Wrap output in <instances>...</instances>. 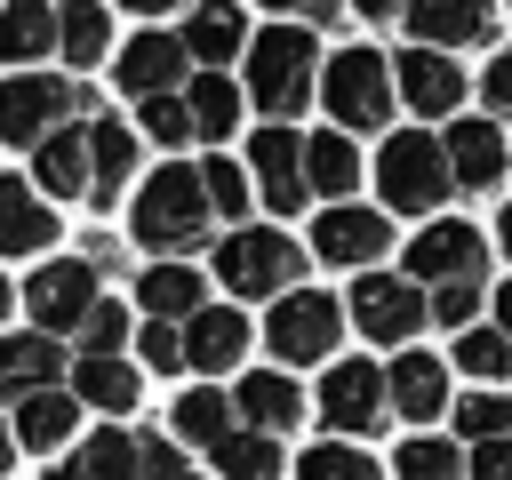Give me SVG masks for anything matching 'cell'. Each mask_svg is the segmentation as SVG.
I'll return each instance as SVG.
<instances>
[{
    "label": "cell",
    "instance_id": "cell-24",
    "mask_svg": "<svg viewBox=\"0 0 512 480\" xmlns=\"http://www.w3.org/2000/svg\"><path fill=\"white\" fill-rule=\"evenodd\" d=\"M40 192H56V200L96 192V152H88V128H56V136L40 144Z\"/></svg>",
    "mask_w": 512,
    "mask_h": 480
},
{
    "label": "cell",
    "instance_id": "cell-43",
    "mask_svg": "<svg viewBox=\"0 0 512 480\" xmlns=\"http://www.w3.org/2000/svg\"><path fill=\"white\" fill-rule=\"evenodd\" d=\"M80 344H88V360H112V352L128 344V312H120V304H96L88 328H80Z\"/></svg>",
    "mask_w": 512,
    "mask_h": 480
},
{
    "label": "cell",
    "instance_id": "cell-32",
    "mask_svg": "<svg viewBox=\"0 0 512 480\" xmlns=\"http://www.w3.org/2000/svg\"><path fill=\"white\" fill-rule=\"evenodd\" d=\"M240 424H232V400L224 392H184L176 400V440H192V448H224Z\"/></svg>",
    "mask_w": 512,
    "mask_h": 480
},
{
    "label": "cell",
    "instance_id": "cell-38",
    "mask_svg": "<svg viewBox=\"0 0 512 480\" xmlns=\"http://www.w3.org/2000/svg\"><path fill=\"white\" fill-rule=\"evenodd\" d=\"M456 432L480 448V440H504L512 432V400L504 392H456Z\"/></svg>",
    "mask_w": 512,
    "mask_h": 480
},
{
    "label": "cell",
    "instance_id": "cell-36",
    "mask_svg": "<svg viewBox=\"0 0 512 480\" xmlns=\"http://www.w3.org/2000/svg\"><path fill=\"white\" fill-rule=\"evenodd\" d=\"M88 152H96V200H120L128 160H136V136L120 120H88Z\"/></svg>",
    "mask_w": 512,
    "mask_h": 480
},
{
    "label": "cell",
    "instance_id": "cell-17",
    "mask_svg": "<svg viewBox=\"0 0 512 480\" xmlns=\"http://www.w3.org/2000/svg\"><path fill=\"white\" fill-rule=\"evenodd\" d=\"M184 64H192V48H184L176 32H144V40L120 48V72H112V80L144 104V96H168V88L184 80Z\"/></svg>",
    "mask_w": 512,
    "mask_h": 480
},
{
    "label": "cell",
    "instance_id": "cell-9",
    "mask_svg": "<svg viewBox=\"0 0 512 480\" xmlns=\"http://www.w3.org/2000/svg\"><path fill=\"white\" fill-rule=\"evenodd\" d=\"M488 248H480V224L464 216H432L416 240H408V280L416 288H448V280H480Z\"/></svg>",
    "mask_w": 512,
    "mask_h": 480
},
{
    "label": "cell",
    "instance_id": "cell-20",
    "mask_svg": "<svg viewBox=\"0 0 512 480\" xmlns=\"http://www.w3.org/2000/svg\"><path fill=\"white\" fill-rule=\"evenodd\" d=\"M232 408L248 416V432H272V440H280V432L304 416V392H296V376H288V368H256V376H240Z\"/></svg>",
    "mask_w": 512,
    "mask_h": 480
},
{
    "label": "cell",
    "instance_id": "cell-25",
    "mask_svg": "<svg viewBox=\"0 0 512 480\" xmlns=\"http://www.w3.org/2000/svg\"><path fill=\"white\" fill-rule=\"evenodd\" d=\"M184 48H192L208 72H224V64L248 48V16H240L232 0H200V8H192V32H184Z\"/></svg>",
    "mask_w": 512,
    "mask_h": 480
},
{
    "label": "cell",
    "instance_id": "cell-49",
    "mask_svg": "<svg viewBox=\"0 0 512 480\" xmlns=\"http://www.w3.org/2000/svg\"><path fill=\"white\" fill-rule=\"evenodd\" d=\"M488 320H496V328H504V336H512V280H504V288H496V304H488Z\"/></svg>",
    "mask_w": 512,
    "mask_h": 480
},
{
    "label": "cell",
    "instance_id": "cell-31",
    "mask_svg": "<svg viewBox=\"0 0 512 480\" xmlns=\"http://www.w3.org/2000/svg\"><path fill=\"white\" fill-rule=\"evenodd\" d=\"M208 456H216V480H280V464H288L272 432H232V440L208 448Z\"/></svg>",
    "mask_w": 512,
    "mask_h": 480
},
{
    "label": "cell",
    "instance_id": "cell-28",
    "mask_svg": "<svg viewBox=\"0 0 512 480\" xmlns=\"http://www.w3.org/2000/svg\"><path fill=\"white\" fill-rule=\"evenodd\" d=\"M48 48H56V8H40V0L0 8V64H32Z\"/></svg>",
    "mask_w": 512,
    "mask_h": 480
},
{
    "label": "cell",
    "instance_id": "cell-3",
    "mask_svg": "<svg viewBox=\"0 0 512 480\" xmlns=\"http://www.w3.org/2000/svg\"><path fill=\"white\" fill-rule=\"evenodd\" d=\"M376 192L392 216H440L456 200V168H448V136H384V160H376Z\"/></svg>",
    "mask_w": 512,
    "mask_h": 480
},
{
    "label": "cell",
    "instance_id": "cell-1",
    "mask_svg": "<svg viewBox=\"0 0 512 480\" xmlns=\"http://www.w3.org/2000/svg\"><path fill=\"white\" fill-rule=\"evenodd\" d=\"M248 96L256 112H272V128H288V112H304L320 96V40L304 24H272L248 40Z\"/></svg>",
    "mask_w": 512,
    "mask_h": 480
},
{
    "label": "cell",
    "instance_id": "cell-44",
    "mask_svg": "<svg viewBox=\"0 0 512 480\" xmlns=\"http://www.w3.org/2000/svg\"><path fill=\"white\" fill-rule=\"evenodd\" d=\"M480 104H488V120H512V48L488 56V72H480Z\"/></svg>",
    "mask_w": 512,
    "mask_h": 480
},
{
    "label": "cell",
    "instance_id": "cell-5",
    "mask_svg": "<svg viewBox=\"0 0 512 480\" xmlns=\"http://www.w3.org/2000/svg\"><path fill=\"white\" fill-rule=\"evenodd\" d=\"M296 272H304V248L288 240V232H272V224H240V232H224V248H216V280L232 288V296H288L296 288Z\"/></svg>",
    "mask_w": 512,
    "mask_h": 480
},
{
    "label": "cell",
    "instance_id": "cell-47",
    "mask_svg": "<svg viewBox=\"0 0 512 480\" xmlns=\"http://www.w3.org/2000/svg\"><path fill=\"white\" fill-rule=\"evenodd\" d=\"M256 8H288V16H312V24H328V16H344L336 0H256Z\"/></svg>",
    "mask_w": 512,
    "mask_h": 480
},
{
    "label": "cell",
    "instance_id": "cell-53",
    "mask_svg": "<svg viewBox=\"0 0 512 480\" xmlns=\"http://www.w3.org/2000/svg\"><path fill=\"white\" fill-rule=\"evenodd\" d=\"M0 312H8V288H0Z\"/></svg>",
    "mask_w": 512,
    "mask_h": 480
},
{
    "label": "cell",
    "instance_id": "cell-19",
    "mask_svg": "<svg viewBox=\"0 0 512 480\" xmlns=\"http://www.w3.org/2000/svg\"><path fill=\"white\" fill-rule=\"evenodd\" d=\"M384 384H392V416H408V424H432L440 408H456L448 368H440L432 352H400V360L384 368Z\"/></svg>",
    "mask_w": 512,
    "mask_h": 480
},
{
    "label": "cell",
    "instance_id": "cell-37",
    "mask_svg": "<svg viewBox=\"0 0 512 480\" xmlns=\"http://www.w3.org/2000/svg\"><path fill=\"white\" fill-rule=\"evenodd\" d=\"M296 480H384V472H376V456H360L352 440H320V448L296 456Z\"/></svg>",
    "mask_w": 512,
    "mask_h": 480
},
{
    "label": "cell",
    "instance_id": "cell-29",
    "mask_svg": "<svg viewBox=\"0 0 512 480\" xmlns=\"http://www.w3.org/2000/svg\"><path fill=\"white\" fill-rule=\"evenodd\" d=\"M72 424H80V400H72V392H32V400L16 408V440H24V448H64Z\"/></svg>",
    "mask_w": 512,
    "mask_h": 480
},
{
    "label": "cell",
    "instance_id": "cell-35",
    "mask_svg": "<svg viewBox=\"0 0 512 480\" xmlns=\"http://www.w3.org/2000/svg\"><path fill=\"white\" fill-rule=\"evenodd\" d=\"M184 104H192V128H200V136H232V128H240V88H232L224 72H192V96H184Z\"/></svg>",
    "mask_w": 512,
    "mask_h": 480
},
{
    "label": "cell",
    "instance_id": "cell-7",
    "mask_svg": "<svg viewBox=\"0 0 512 480\" xmlns=\"http://www.w3.org/2000/svg\"><path fill=\"white\" fill-rule=\"evenodd\" d=\"M424 320H432V296H424L408 272H360V280H352V328H360V336L408 344Z\"/></svg>",
    "mask_w": 512,
    "mask_h": 480
},
{
    "label": "cell",
    "instance_id": "cell-42",
    "mask_svg": "<svg viewBox=\"0 0 512 480\" xmlns=\"http://www.w3.org/2000/svg\"><path fill=\"white\" fill-rule=\"evenodd\" d=\"M432 320H448L456 336L480 320V280H448V288H432Z\"/></svg>",
    "mask_w": 512,
    "mask_h": 480
},
{
    "label": "cell",
    "instance_id": "cell-48",
    "mask_svg": "<svg viewBox=\"0 0 512 480\" xmlns=\"http://www.w3.org/2000/svg\"><path fill=\"white\" fill-rule=\"evenodd\" d=\"M352 8H360V16H376V24H384V16H408V0H352Z\"/></svg>",
    "mask_w": 512,
    "mask_h": 480
},
{
    "label": "cell",
    "instance_id": "cell-22",
    "mask_svg": "<svg viewBox=\"0 0 512 480\" xmlns=\"http://www.w3.org/2000/svg\"><path fill=\"white\" fill-rule=\"evenodd\" d=\"M48 240H56V216H48V200H40L32 184L0 176V256H32V248H48Z\"/></svg>",
    "mask_w": 512,
    "mask_h": 480
},
{
    "label": "cell",
    "instance_id": "cell-14",
    "mask_svg": "<svg viewBox=\"0 0 512 480\" xmlns=\"http://www.w3.org/2000/svg\"><path fill=\"white\" fill-rule=\"evenodd\" d=\"M384 248H392V216H384V208L344 200V208H328V216L312 224V256H320V264H384Z\"/></svg>",
    "mask_w": 512,
    "mask_h": 480
},
{
    "label": "cell",
    "instance_id": "cell-4",
    "mask_svg": "<svg viewBox=\"0 0 512 480\" xmlns=\"http://www.w3.org/2000/svg\"><path fill=\"white\" fill-rule=\"evenodd\" d=\"M392 96H400V80H392V64H384L376 48H336L328 72H320V104H328V120L352 128V136H376V128L392 120Z\"/></svg>",
    "mask_w": 512,
    "mask_h": 480
},
{
    "label": "cell",
    "instance_id": "cell-6",
    "mask_svg": "<svg viewBox=\"0 0 512 480\" xmlns=\"http://www.w3.org/2000/svg\"><path fill=\"white\" fill-rule=\"evenodd\" d=\"M336 336H344V304L328 288H288L264 320V344L280 368H304V360H336Z\"/></svg>",
    "mask_w": 512,
    "mask_h": 480
},
{
    "label": "cell",
    "instance_id": "cell-13",
    "mask_svg": "<svg viewBox=\"0 0 512 480\" xmlns=\"http://www.w3.org/2000/svg\"><path fill=\"white\" fill-rule=\"evenodd\" d=\"M248 160H256V200H264L272 216H296V208L312 200V176H304V136H288V128H256Z\"/></svg>",
    "mask_w": 512,
    "mask_h": 480
},
{
    "label": "cell",
    "instance_id": "cell-52",
    "mask_svg": "<svg viewBox=\"0 0 512 480\" xmlns=\"http://www.w3.org/2000/svg\"><path fill=\"white\" fill-rule=\"evenodd\" d=\"M0 472H8V432H0Z\"/></svg>",
    "mask_w": 512,
    "mask_h": 480
},
{
    "label": "cell",
    "instance_id": "cell-51",
    "mask_svg": "<svg viewBox=\"0 0 512 480\" xmlns=\"http://www.w3.org/2000/svg\"><path fill=\"white\" fill-rule=\"evenodd\" d=\"M496 240H504V256H512V200H504V216H496Z\"/></svg>",
    "mask_w": 512,
    "mask_h": 480
},
{
    "label": "cell",
    "instance_id": "cell-40",
    "mask_svg": "<svg viewBox=\"0 0 512 480\" xmlns=\"http://www.w3.org/2000/svg\"><path fill=\"white\" fill-rule=\"evenodd\" d=\"M144 136L152 144H192L200 128H192V104L184 96H144Z\"/></svg>",
    "mask_w": 512,
    "mask_h": 480
},
{
    "label": "cell",
    "instance_id": "cell-27",
    "mask_svg": "<svg viewBox=\"0 0 512 480\" xmlns=\"http://www.w3.org/2000/svg\"><path fill=\"white\" fill-rule=\"evenodd\" d=\"M136 304H144L152 320H192V312H200V272H192V264H152V272L136 280Z\"/></svg>",
    "mask_w": 512,
    "mask_h": 480
},
{
    "label": "cell",
    "instance_id": "cell-46",
    "mask_svg": "<svg viewBox=\"0 0 512 480\" xmlns=\"http://www.w3.org/2000/svg\"><path fill=\"white\" fill-rule=\"evenodd\" d=\"M144 360H152V368H184V328H168V320L144 328Z\"/></svg>",
    "mask_w": 512,
    "mask_h": 480
},
{
    "label": "cell",
    "instance_id": "cell-12",
    "mask_svg": "<svg viewBox=\"0 0 512 480\" xmlns=\"http://www.w3.org/2000/svg\"><path fill=\"white\" fill-rule=\"evenodd\" d=\"M392 80H400V104H408L416 120L456 112V104H464V88H472V72H464L448 48H400V56H392Z\"/></svg>",
    "mask_w": 512,
    "mask_h": 480
},
{
    "label": "cell",
    "instance_id": "cell-11",
    "mask_svg": "<svg viewBox=\"0 0 512 480\" xmlns=\"http://www.w3.org/2000/svg\"><path fill=\"white\" fill-rule=\"evenodd\" d=\"M24 304H32L40 336H48V328H88V312L104 304V296H96V264H88V256H56V264H40L32 288H24Z\"/></svg>",
    "mask_w": 512,
    "mask_h": 480
},
{
    "label": "cell",
    "instance_id": "cell-10",
    "mask_svg": "<svg viewBox=\"0 0 512 480\" xmlns=\"http://www.w3.org/2000/svg\"><path fill=\"white\" fill-rule=\"evenodd\" d=\"M72 112V88L56 72H16L0 80V144H48Z\"/></svg>",
    "mask_w": 512,
    "mask_h": 480
},
{
    "label": "cell",
    "instance_id": "cell-33",
    "mask_svg": "<svg viewBox=\"0 0 512 480\" xmlns=\"http://www.w3.org/2000/svg\"><path fill=\"white\" fill-rule=\"evenodd\" d=\"M456 368H464L472 384H504V376H512V336H504L496 320H488V328L472 320V328L456 336Z\"/></svg>",
    "mask_w": 512,
    "mask_h": 480
},
{
    "label": "cell",
    "instance_id": "cell-50",
    "mask_svg": "<svg viewBox=\"0 0 512 480\" xmlns=\"http://www.w3.org/2000/svg\"><path fill=\"white\" fill-rule=\"evenodd\" d=\"M112 8H136V16H160V8H184V0H112Z\"/></svg>",
    "mask_w": 512,
    "mask_h": 480
},
{
    "label": "cell",
    "instance_id": "cell-8",
    "mask_svg": "<svg viewBox=\"0 0 512 480\" xmlns=\"http://www.w3.org/2000/svg\"><path fill=\"white\" fill-rule=\"evenodd\" d=\"M384 416H392L384 368H368V360H328V376H320V424H328L336 440H360V432H376Z\"/></svg>",
    "mask_w": 512,
    "mask_h": 480
},
{
    "label": "cell",
    "instance_id": "cell-30",
    "mask_svg": "<svg viewBox=\"0 0 512 480\" xmlns=\"http://www.w3.org/2000/svg\"><path fill=\"white\" fill-rule=\"evenodd\" d=\"M56 48H64V64H96V56L112 48V8L72 0V8L56 16Z\"/></svg>",
    "mask_w": 512,
    "mask_h": 480
},
{
    "label": "cell",
    "instance_id": "cell-26",
    "mask_svg": "<svg viewBox=\"0 0 512 480\" xmlns=\"http://www.w3.org/2000/svg\"><path fill=\"white\" fill-rule=\"evenodd\" d=\"M304 176H312V200H352V184H360V152H352V136L344 128H328V136H304Z\"/></svg>",
    "mask_w": 512,
    "mask_h": 480
},
{
    "label": "cell",
    "instance_id": "cell-41",
    "mask_svg": "<svg viewBox=\"0 0 512 480\" xmlns=\"http://www.w3.org/2000/svg\"><path fill=\"white\" fill-rule=\"evenodd\" d=\"M200 184H208V200H216V216H248V168H232V160H208L200 168Z\"/></svg>",
    "mask_w": 512,
    "mask_h": 480
},
{
    "label": "cell",
    "instance_id": "cell-2",
    "mask_svg": "<svg viewBox=\"0 0 512 480\" xmlns=\"http://www.w3.org/2000/svg\"><path fill=\"white\" fill-rule=\"evenodd\" d=\"M128 224H136V240H144L152 256H184V248H200V240H208V224H216V200H208L200 168H184V160H176V168L144 176V192H136Z\"/></svg>",
    "mask_w": 512,
    "mask_h": 480
},
{
    "label": "cell",
    "instance_id": "cell-39",
    "mask_svg": "<svg viewBox=\"0 0 512 480\" xmlns=\"http://www.w3.org/2000/svg\"><path fill=\"white\" fill-rule=\"evenodd\" d=\"M80 400H96V408H136V376L120 368V360H80Z\"/></svg>",
    "mask_w": 512,
    "mask_h": 480
},
{
    "label": "cell",
    "instance_id": "cell-23",
    "mask_svg": "<svg viewBox=\"0 0 512 480\" xmlns=\"http://www.w3.org/2000/svg\"><path fill=\"white\" fill-rule=\"evenodd\" d=\"M56 368H64L56 336H0V400H32V392H48Z\"/></svg>",
    "mask_w": 512,
    "mask_h": 480
},
{
    "label": "cell",
    "instance_id": "cell-45",
    "mask_svg": "<svg viewBox=\"0 0 512 480\" xmlns=\"http://www.w3.org/2000/svg\"><path fill=\"white\" fill-rule=\"evenodd\" d=\"M464 472H472V480H512V432H504V440H480Z\"/></svg>",
    "mask_w": 512,
    "mask_h": 480
},
{
    "label": "cell",
    "instance_id": "cell-54",
    "mask_svg": "<svg viewBox=\"0 0 512 480\" xmlns=\"http://www.w3.org/2000/svg\"><path fill=\"white\" fill-rule=\"evenodd\" d=\"M184 480H192V472H184Z\"/></svg>",
    "mask_w": 512,
    "mask_h": 480
},
{
    "label": "cell",
    "instance_id": "cell-18",
    "mask_svg": "<svg viewBox=\"0 0 512 480\" xmlns=\"http://www.w3.org/2000/svg\"><path fill=\"white\" fill-rule=\"evenodd\" d=\"M240 352H248V320H240L232 304H200V312L184 320V360H192L200 376L240 368Z\"/></svg>",
    "mask_w": 512,
    "mask_h": 480
},
{
    "label": "cell",
    "instance_id": "cell-16",
    "mask_svg": "<svg viewBox=\"0 0 512 480\" xmlns=\"http://www.w3.org/2000/svg\"><path fill=\"white\" fill-rule=\"evenodd\" d=\"M416 48H472L496 32V0H408Z\"/></svg>",
    "mask_w": 512,
    "mask_h": 480
},
{
    "label": "cell",
    "instance_id": "cell-21",
    "mask_svg": "<svg viewBox=\"0 0 512 480\" xmlns=\"http://www.w3.org/2000/svg\"><path fill=\"white\" fill-rule=\"evenodd\" d=\"M48 480H144V440L136 432H96L72 456H56Z\"/></svg>",
    "mask_w": 512,
    "mask_h": 480
},
{
    "label": "cell",
    "instance_id": "cell-34",
    "mask_svg": "<svg viewBox=\"0 0 512 480\" xmlns=\"http://www.w3.org/2000/svg\"><path fill=\"white\" fill-rule=\"evenodd\" d=\"M464 464H472V456H464L456 440H432V432H408L400 456H392L400 480H464Z\"/></svg>",
    "mask_w": 512,
    "mask_h": 480
},
{
    "label": "cell",
    "instance_id": "cell-15",
    "mask_svg": "<svg viewBox=\"0 0 512 480\" xmlns=\"http://www.w3.org/2000/svg\"><path fill=\"white\" fill-rule=\"evenodd\" d=\"M448 168H456V192H496L512 152H504V128L480 112V120H456L448 128Z\"/></svg>",
    "mask_w": 512,
    "mask_h": 480
}]
</instances>
